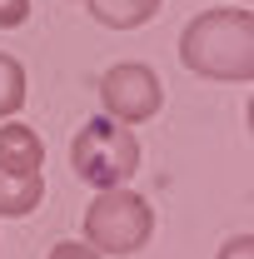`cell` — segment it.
Listing matches in <instances>:
<instances>
[{
  "mask_svg": "<svg viewBox=\"0 0 254 259\" xmlns=\"http://www.w3.org/2000/svg\"><path fill=\"white\" fill-rule=\"evenodd\" d=\"M180 65L220 85L254 80V10H199L180 30Z\"/></svg>",
  "mask_w": 254,
  "mask_h": 259,
  "instance_id": "cell-1",
  "label": "cell"
},
{
  "mask_svg": "<svg viewBox=\"0 0 254 259\" xmlns=\"http://www.w3.org/2000/svg\"><path fill=\"white\" fill-rule=\"evenodd\" d=\"M70 164H75V175H80L85 185H95V190H120V185H130V180L140 175V140H135L130 125L110 120V115H95V120H85V125L75 130V140H70Z\"/></svg>",
  "mask_w": 254,
  "mask_h": 259,
  "instance_id": "cell-2",
  "label": "cell"
},
{
  "mask_svg": "<svg viewBox=\"0 0 254 259\" xmlns=\"http://www.w3.org/2000/svg\"><path fill=\"white\" fill-rule=\"evenodd\" d=\"M155 234V209L145 194L130 185L120 190H95L85 209V244H95L100 254H140Z\"/></svg>",
  "mask_w": 254,
  "mask_h": 259,
  "instance_id": "cell-3",
  "label": "cell"
},
{
  "mask_svg": "<svg viewBox=\"0 0 254 259\" xmlns=\"http://www.w3.org/2000/svg\"><path fill=\"white\" fill-rule=\"evenodd\" d=\"M100 105L120 125H145L164 105V85H159V75L145 60H120L100 75Z\"/></svg>",
  "mask_w": 254,
  "mask_h": 259,
  "instance_id": "cell-4",
  "label": "cell"
},
{
  "mask_svg": "<svg viewBox=\"0 0 254 259\" xmlns=\"http://www.w3.org/2000/svg\"><path fill=\"white\" fill-rule=\"evenodd\" d=\"M45 199V175L40 169H5L0 164V214L5 220H20V214H30L35 204Z\"/></svg>",
  "mask_w": 254,
  "mask_h": 259,
  "instance_id": "cell-5",
  "label": "cell"
},
{
  "mask_svg": "<svg viewBox=\"0 0 254 259\" xmlns=\"http://www.w3.org/2000/svg\"><path fill=\"white\" fill-rule=\"evenodd\" d=\"M0 164L5 169H40L45 164V140L35 135L30 125H20V120H5L0 125Z\"/></svg>",
  "mask_w": 254,
  "mask_h": 259,
  "instance_id": "cell-6",
  "label": "cell"
},
{
  "mask_svg": "<svg viewBox=\"0 0 254 259\" xmlns=\"http://www.w3.org/2000/svg\"><path fill=\"white\" fill-rule=\"evenodd\" d=\"M105 30H140L159 15V0H80Z\"/></svg>",
  "mask_w": 254,
  "mask_h": 259,
  "instance_id": "cell-7",
  "label": "cell"
},
{
  "mask_svg": "<svg viewBox=\"0 0 254 259\" xmlns=\"http://www.w3.org/2000/svg\"><path fill=\"white\" fill-rule=\"evenodd\" d=\"M20 105H25V65L0 50V120H10Z\"/></svg>",
  "mask_w": 254,
  "mask_h": 259,
  "instance_id": "cell-8",
  "label": "cell"
},
{
  "mask_svg": "<svg viewBox=\"0 0 254 259\" xmlns=\"http://www.w3.org/2000/svg\"><path fill=\"white\" fill-rule=\"evenodd\" d=\"M45 259H105V254H100L95 244H85V239H60Z\"/></svg>",
  "mask_w": 254,
  "mask_h": 259,
  "instance_id": "cell-9",
  "label": "cell"
},
{
  "mask_svg": "<svg viewBox=\"0 0 254 259\" xmlns=\"http://www.w3.org/2000/svg\"><path fill=\"white\" fill-rule=\"evenodd\" d=\"M30 20V0H0V30H15Z\"/></svg>",
  "mask_w": 254,
  "mask_h": 259,
  "instance_id": "cell-10",
  "label": "cell"
},
{
  "mask_svg": "<svg viewBox=\"0 0 254 259\" xmlns=\"http://www.w3.org/2000/svg\"><path fill=\"white\" fill-rule=\"evenodd\" d=\"M215 259H254V234H229Z\"/></svg>",
  "mask_w": 254,
  "mask_h": 259,
  "instance_id": "cell-11",
  "label": "cell"
},
{
  "mask_svg": "<svg viewBox=\"0 0 254 259\" xmlns=\"http://www.w3.org/2000/svg\"><path fill=\"white\" fill-rule=\"evenodd\" d=\"M249 135H254V95H249Z\"/></svg>",
  "mask_w": 254,
  "mask_h": 259,
  "instance_id": "cell-12",
  "label": "cell"
},
{
  "mask_svg": "<svg viewBox=\"0 0 254 259\" xmlns=\"http://www.w3.org/2000/svg\"><path fill=\"white\" fill-rule=\"evenodd\" d=\"M244 5H254V0H244Z\"/></svg>",
  "mask_w": 254,
  "mask_h": 259,
  "instance_id": "cell-13",
  "label": "cell"
}]
</instances>
